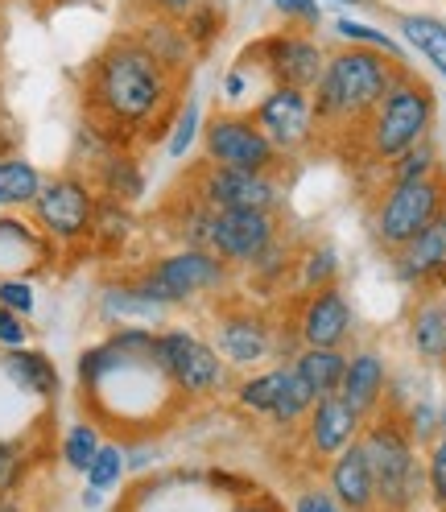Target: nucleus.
<instances>
[{
  "instance_id": "nucleus-49",
  "label": "nucleus",
  "mask_w": 446,
  "mask_h": 512,
  "mask_svg": "<svg viewBox=\"0 0 446 512\" xmlns=\"http://www.w3.org/2000/svg\"><path fill=\"white\" fill-rule=\"evenodd\" d=\"M0 512H21L17 504H9V500H0Z\"/></svg>"
},
{
  "instance_id": "nucleus-10",
  "label": "nucleus",
  "mask_w": 446,
  "mask_h": 512,
  "mask_svg": "<svg viewBox=\"0 0 446 512\" xmlns=\"http://www.w3.org/2000/svg\"><path fill=\"white\" fill-rule=\"evenodd\" d=\"M95 207H100V190L79 174H58L46 178L38 199H34V223L54 240V244H83L91 240V223H95Z\"/></svg>"
},
{
  "instance_id": "nucleus-51",
  "label": "nucleus",
  "mask_w": 446,
  "mask_h": 512,
  "mask_svg": "<svg viewBox=\"0 0 446 512\" xmlns=\"http://www.w3.org/2000/svg\"><path fill=\"white\" fill-rule=\"evenodd\" d=\"M442 285H446V281H442Z\"/></svg>"
},
{
  "instance_id": "nucleus-13",
  "label": "nucleus",
  "mask_w": 446,
  "mask_h": 512,
  "mask_svg": "<svg viewBox=\"0 0 446 512\" xmlns=\"http://www.w3.org/2000/svg\"><path fill=\"white\" fill-rule=\"evenodd\" d=\"M252 120L261 124V133H265L285 157L310 153V149L318 145L314 104H310V91H302V87L269 83L261 100L252 104Z\"/></svg>"
},
{
  "instance_id": "nucleus-12",
  "label": "nucleus",
  "mask_w": 446,
  "mask_h": 512,
  "mask_svg": "<svg viewBox=\"0 0 446 512\" xmlns=\"http://www.w3.org/2000/svg\"><path fill=\"white\" fill-rule=\"evenodd\" d=\"M244 58L257 62L269 83L302 87V91H310L327 67V50L318 46V38H310V29H294V25H281L273 34L257 38L244 50Z\"/></svg>"
},
{
  "instance_id": "nucleus-15",
  "label": "nucleus",
  "mask_w": 446,
  "mask_h": 512,
  "mask_svg": "<svg viewBox=\"0 0 446 512\" xmlns=\"http://www.w3.org/2000/svg\"><path fill=\"white\" fill-rule=\"evenodd\" d=\"M281 236L277 211H211L207 252L223 256L232 269H248Z\"/></svg>"
},
{
  "instance_id": "nucleus-45",
  "label": "nucleus",
  "mask_w": 446,
  "mask_h": 512,
  "mask_svg": "<svg viewBox=\"0 0 446 512\" xmlns=\"http://www.w3.org/2000/svg\"><path fill=\"white\" fill-rule=\"evenodd\" d=\"M244 91H248V75L240 71V67H232L228 75H223V100H244Z\"/></svg>"
},
{
  "instance_id": "nucleus-28",
  "label": "nucleus",
  "mask_w": 446,
  "mask_h": 512,
  "mask_svg": "<svg viewBox=\"0 0 446 512\" xmlns=\"http://www.w3.org/2000/svg\"><path fill=\"white\" fill-rule=\"evenodd\" d=\"M95 182H100L104 199H116V203H133L145 195V174L124 149H112L104 157L100 170H95Z\"/></svg>"
},
{
  "instance_id": "nucleus-5",
  "label": "nucleus",
  "mask_w": 446,
  "mask_h": 512,
  "mask_svg": "<svg viewBox=\"0 0 446 512\" xmlns=\"http://www.w3.org/2000/svg\"><path fill=\"white\" fill-rule=\"evenodd\" d=\"M232 281V265L223 256L207 252V248H174L166 256L149 261L137 277H133V290L141 298H149L153 306H190L203 294H223Z\"/></svg>"
},
{
  "instance_id": "nucleus-25",
  "label": "nucleus",
  "mask_w": 446,
  "mask_h": 512,
  "mask_svg": "<svg viewBox=\"0 0 446 512\" xmlns=\"http://www.w3.org/2000/svg\"><path fill=\"white\" fill-rule=\"evenodd\" d=\"M290 364L318 401V397L339 393V380H343V368H347V347H298Z\"/></svg>"
},
{
  "instance_id": "nucleus-7",
  "label": "nucleus",
  "mask_w": 446,
  "mask_h": 512,
  "mask_svg": "<svg viewBox=\"0 0 446 512\" xmlns=\"http://www.w3.org/2000/svg\"><path fill=\"white\" fill-rule=\"evenodd\" d=\"M153 364L182 397H215L228 389V360L190 327L153 331Z\"/></svg>"
},
{
  "instance_id": "nucleus-14",
  "label": "nucleus",
  "mask_w": 446,
  "mask_h": 512,
  "mask_svg": "<svg viewBox=\"0 0 446 512\" xmlns=\"http://www.w3.org/2000/svg\"><path fill=\"white\" fill-rule=\"evenodd\" d=\"M215 351L232 368H257L277 356V323L248 302L215 306Z\"/></svg>"
},
{
  "instance_id": "nucleus-46",
  "label": "nucleus",
  "mask_w": 446,
  "mask_h": 512,
  "mask_svg": "<svg viewBox=\"0 0 446 512\" xmlns=\"http://www.w3.org/2000/svg\"><path fill=\"white\" fill-rule=\"evenodd\" d=\"M236 512H277V508H273L269 500H261V496H252V500H244Z\"/></svg>"
},
{
  "instance_id": "nucleus-19",
  "label": "nucleus",
  "mask_w": 446,
  "mask_h": 512,
  "mask_svg": "<svg viewBox=\"0 0 446 512\" xmlns=\"http://www.w3.org/2000/svg\"><path fill=\"white\" fill-rule=\"evenodd\" d=\"M339 397L352 405L360 418H376L385 409V397H389V360L380 356L376 347H356L347 351V368H343V380H339Z\"/></svg>"
},
{
  "instance_id": "nucleus-6",
  "label": "nucleus",
  "mask_w": 446,
  "mask_h": 512,
  "mask_svg": "<svg viewBox=\"0 0 446 512\" xmlns=\"http://www.w3.org/2000/svg\"><path fill=\"white\" fill-rule=\"evenodd\" d=\"M438 211H446V170L418 178V182H385L368 211L372 244L385 256H393L418 236Z\"/></svg>"
},
{
  "instance_id": "nucleus-23",
  "label": "nucleus",
  "mask_w": 446,
  "mask_h": 512,
  "mask_svg": "<svg viewBox=\"0 0 446 512\" xmlns=\"http://www.w3.org/2000/svg\"><path fill=\"white\" fill-rule=\"evenodd\" d=\"M133 38L162 62L166 71H174V75H182V71H190V58H195V46H190V38H186V29H182V21H174V17H145L137 29H133Z\"/></svg>"
},
{
  "instance_id": "nucleus-17",
  "label": "nucleus",
  "mask_w": 446,
  "mask_h": 512,
  "mask_svg": "<svg viewBox=\"0 0 446 512\" xmlns=\"http://www.w3.org/2000/svg\"><path fill=\"white\" fill-rule=\"evenodd\" d=\"M364 434V418L347 405L339 393L331 397H318L306 413V422H302V442H306V455L318 463V467H327L339 451H347L352 442H360Z\"/></svg>"
},
{
  "instance_id": "nucleus-47",
  "label": "nucleus",
  "mask_w": 446,
  "mask_h": 512,
  "mask_svg": "<svg viewBox=\"0 0 446 512\" xmlns=\"http://www.w3.org/2000/svg\"><path fill=\"white\" fill-rule=\"evenodd\" d=\"M335 5H343V9H364L368 0H335Z\"/></svg>"
},
{
  "instance_id": "nucleus-50",
  "label": "nucleus",
  "mask_w": 446,
  "mask_h": 512,
  "mask_svg": "<svg viewBox=\"0 0 446 512\" xmlns=\"http://www.w3.org/2000/svg\"><path fill=\"white\" fill-rule=\"evenodd\" d=\"M438 290H442V298H446V285H438Z\"/></svg>"
},
{
  "instance_id": "nucleus-26",
  "label": "nucleus",
  "mask_w": 446,
  "mask_h": 512,
  "mask_svg": "<svg viewBox=\"0 0 446 512\" xmlns=\"http://www.w3.org/2000/svg\"><path fill=\"white\" fill-rule=\"evenodd\" d=\"M397 34L405 38L409 50H418L430 67L446 79V21L430 13H401L397 17Z\"/></svg>"
},
{
  "instance_id": "nucleus-9",
  "label": "nucleus",
  "mask_w": 446,
  "mask_h": 512,
  "mask_svg": "<svg viewBox=\"0 0 446 512\" xmlns=\"http://www.w3.org/2000/svg\"><path fill=\"white\" fill-rule=\"evenodd\" d=\"M236 405L248 418H265L277 430H298L314 405V393L302 384V376L294 372L290 360H277L273 368L248 372L236 384Z\"/></svg>"
},
{
  "instance_id": "nucleus-38",
  "label": "nucleus",
  "mask_w": 446,
  "mask_h": 512,
  "mask_svg": "<svg viewBox=\"0 0 446 512\" xmlns=\"http://www.w3.org/2000/svg\"><path fill=\"white\" fill-rule=\"evenodd\" d=\"M422 463H426V496H430L434 508L446 512V438H442V434L426 446Z\"/></svg>"
},
{
  "instance_id": "nucleus-34",
  "label": "nucleus",
  "mask_w": 446,
  "mask_h": 512,
  "mask_svg": "<svg viewBox=\"0 0 446 512\" xmlns=\"http://www.w3.org/2000/svg\"><path fill=\"white\" fill-rule=\"evenodd\" d=\"M298 281L302 290H318V285H335L339 281V252L331 244H318L298 256Z\"/></svg>"
},
{
  "instance_id": "nucleus-18",
  "label": "nucleus",
  "mask_w": 446,
  "mask_h": 512,
  "mask_svg": "<svg viewBox=\"0 0 446 512\" xmlns=\"http://www.w3.org/2000/svg\"><path fill=\"white\" fill-rule=\"evenodd\" d=\"M393 277L409 290H430L446 281V211H438L401 252H393Z\"/></svg>"
},
{
  "instance_id": "nucleus-29",
  "label": "nucleus",
  "mask_w": 446,
  "mask_h": 512,
  "mask_svg": "<svg viewBox=\"0 0 446 512\" xmlns=\"http://www.w3.org/2000/svg\"><path fill=\"white\" fill-rule=\"evenodd\" d=\"M335 38L339 46H364V50H380V54H389L397 62H405V50L393 34H385V29H376L368 21H356V17H335Z\"/></svg>"
},
{
  "instance_id": "nucleus-35",
  "label": "nucleus",
  "mask_w": 446,
  "mask_h": 512,
  "mask_svg": "<svg viewBox=\"0 0 446 512\" xmlns=\"http://www.w3.org/2000/svg\"><path fill=\"white\" fill-rule=\"evenodd\" d=\"M199 137H203V112H199V100H186V104H178V112H174L166 153L174 157V162H182V157L190 153V145H195Z\"/></svg>"
},
{
  "instance_id": "nucleus-22",
  "label": "nucleus",
  "mask_w": 446,
  "mask_h": 512,
  "mask_svg": "<svg viewBox=\"0 0 446 512\" xmlns=\"http://www.w3.org/2000/svg\"><path fill=\"white\" fill-rule=\"evenodd\" d=\"M54 240L38 228V223L21 219H0V277H17L21 269H42L50 261Z\"/></svg>"
},
{
  "instance_id": "nucleus-16",
  "label": "nucleus",
  "mask_w": 446,
  "mask_h": 512,
  "mask_svg": "<svg viewBox=\"0 0 446 512\" xmlns=\"http://www.w3.org/2000/svg\"><path fill=\"white\" fill-rule=\"evenodd\" d=\"M356 331V314L347 294L335 285L302 290V302L294 310V335L302 347H347Z\"/></svg>"
},
{
  "instance_id": "nucleus-4",
  "label": "nucleus",
  "mask_w": 446,
  "mask_h": 512,
  "mask_svg": "<svg viewBox=\"0 0 446 512\" xmlns=\"http://www.w3.org/2000/svg\"><path fill=\"white\" fill-rule=\"evenodd\" d=\"M360 446L376 475V512H413L426 496V463L422 446L409 438L397 409H380L364 422Z\"/></svg>"
},
{
  "instance_id": "nucleus-39",
  "label": "nucleus",
  "mask_w": 446,
  "mask_h": 512,
  "mask_svg": "<svg viewBox=\"0 0 446 512\" xmlns=\"http://www.w3.org/2000/svg\"><path fill=\"white\" fill-rule=\"evenodd\" d=\"M397 418H401V426L409 430V438L418 446H430L438 438V405L426 401V397H418V405H409L405 413H397Z\"/></svg>"
},
{
  "instance_id": "nucleus-21",
  "label": "nucleus",
  "mask_w": 446,
  "mask_h": 512,
  "mask_svg": "<svg viewBox=\"0 0 446 512\" xmlns=\"http://www.w3.org/2000/svg\"><path fill=\"white\" fill-rule=\"evenodd\" d=\"M327 492L339 500L343 512H376V475L360 442H352L327 463Z\"/></svg>"
},
{
  "instance_id": "nucleus-36",
  "label": "nucleus",
  "mask_w": 446,
  "mask_h": 512,
  "mask_svg": "<svg viewBox=\"0 0 446 512\" xmlns=\"http://www.w3.org/2000/svg\"><path fill=\"white\" fill-rule=\"evenodd\" d=\"M104 314H112V318H149V323H157V318H162V306L141 298L133 290V281H129V285H112V290L104 294Z\"/></svg>"
},
{
  "instance_id": "nucleus-48",
  "label": "nucleus",
  "mask_w": 446,
  "mask_h": 512,
  "mask_svg": "<svg viewBox=\"0 0 446 512\" xmlns=\"http://www.w3.org/2000/svg\"><path fill=\"white\" fill-rule=\"evenodd\" d=\"M438 434L446 438V405H438Z\"/></svg>"
},
{
  "instance_id": "nucleus-24",
  "label": "nucleus",
  "mask_w": 446,
  "mask_h": 512,
  "mask_svg": "<svg viewBox=\"0 0 446 512\" xmlns=\"http://www.w3.org/2000/svg\"><path fill=\"white\" fill-rule=\"evenodd\" d=\"M0 368H5V376L17 384V389H25L29 397L54 401L58 389H62L58 368H54V360L46 356V351H34V347H9L5 356H0Z\"/></svg>"
},
{
  "instance_id": "nucleus-40",
  "label": "nucleus",
  "mask_w": 446,
  "mask_h": 512,
  "mask_svg": "<svg viewBox=\"0 0 446 512\" xmlns=\"http://www.w3.org/2000/svg\"><path fill=\"white\" fill-rule=\"evenodd\" d=\"M273 13L285 21V25H294V29H314L323 25V0H269Z\"/></svg>"
},
{
  "instance_id": "nucleus-32",
  "label": "nucleus",
  "mask_w": 446,
  "mask_h": 512,
  "mask_svg": "<svg viewBox=\"0 0 446 512\" xmlns=\"http://www.w3.org/2000/svg\"><path fill=\"white\" fill-rule=\"evenodd\" d=\"M223 25H228V17H223L219 5H211V0H203V5H195L186 17H182V29H186V38L190 46H195L199 54L211 50L219 38H223Z\"/></svg>"
},
{
  "instance_id": "nucleus-27",
  "label": "nucleus",
  "mask_w": 446,
  "mask_h": 512,
  "mask_svg": "<svg viewBox=\"0 0 446 512\" xmlns=\"http://www.w3.org/2000/svg\"><path fill=\"white\" fill-rule=\"evenodd\" d=\"M42 182H46L42 170L34 162H25L21 153H0V211L34 207Z\"/></svg>"
},
{
  "instance_id": "nucleus-43",
  "label": "nucleus",
  "mask_w": 446,
  "mask_h": 512,
  "mask_svg": "<svg viewBox=\"0 0 446 512\" xmlns=\"http://www.w3.org/2000/svg\"><path fill=\"white\" fill-rule=\"evenodd\" d=\"M294 512H343L339 500L327 492V488H306L298 500H294Z\"/></svg>"
},
{
  "instance_id": "nucleus-8",
  "label": "nucleus",
  "mask_w": 446,
  "mask_h": 512,
  "mask_svg": "<svg viewBox=\"0 0 446 512\" xmlns=\"http://www.w3.org/2000/svg\"><path fill=\"white\" fill-rule=\"evenodd\" d=\"M203 162L211 166H232V170H252V174H277L285 170V157L252 120V112L223 108L203 124Z\"/></svg>"
},
{
  "instance_id": "nucleus-31",
  "label": "nucleus",
  "mask_w": 446,
  "mask_h": 512,
  "mask_svg": "<svg viewBox=\"0 0 446 512\" xmlns=\"http://www.w3.org/2000/svg\"><path fill=\"white\" fill-rule=\"evenodd\" d=\"M34 471V455L29 446L17 438H0V500H9L13 492H21V484Z\"/></svg>"
},
{
  "instance_id": "nucleus-33",
  "label": "nucleus",
  "mask_w": 446,
  "mask_h": 512,
  "mask_svg": "<svg viewBox=\"0 0 446 512\" xmlns=\"http://www.w3.org/2000/svg\"><path fill=\"white\" fill-rule=\"evenodd\" d=\"M124 467H129V455H124L116 442H104L100 451H95V459L87 463V471H83V475H87V488L100 492V496L112 492L120 479H124Z\"/></svg>"
},
{
  "instance_id": "nucleus-30",
  "label": "nucleus",
  "mask_w": 446,
  "mask_h": 512,
  "mask_svg": "<svg viewBox=\"0 0 446 512\" xmlns=\"http://www.w3.org/2000/svg\"><path fill=\"white\" fill-rule=\"evenodd\" d=\"M438 170H442L438 145H434V137H426L413 149H405L401 157H393V162L385 166V182H418V178H430Z\"/></svg>"
},
{
  "instance_id": "nucleus-20",
  "label": "nucleus",
  "mask_w": 446,
  "mask_h": 512,
  "mask_svg": "<svg viewBox=\"0 0 446 512\" xmlns=\"http://www.w3.org/2000/svg\"><path fill=\"white\" fill-rule=\"evenodd\" d=\"M409 314H405V343L422 364L446 368V298L438 285L430 290H413Z\"/></svg>"
},
{
  "instance_id": "nucleus-11",
  "label": "nucleus",
  "mask_w": 446,
  "mask_h": 512,
  "mask_svg": "<svg viewBox=\"0 0 446 512\" xmlns=\"http://www.w3.org/2000/svg\"><path fill=\"white\" fill-rule=\"evenodd\" d=\"M190 195L207 203L211 211H281L285 190L277 174H252V170L199 162L190 170Z\"/></svg>"
},
{
  "instance_id": "nucleus-3",
  "label": "nucleus",
  "mask_w": 446,
  "mask_h": 512,
  "mask_svg": "<svg viewBox=\"0 0 446 512\" xmlns=\"http://www.w3.org/2000/svg\"><path fill=\"white\" fill-rule=\"evenodd\" d=\"M434 120H438L434 87L413 67H401L397 79L385 91V100L376 104V112L368 116V124L356 137L360 162L385 170L393 157H401L405 149H413L418 141H426L434 133Z\"/></svg>"
},
{
  "instance_id": "nucleus-37",
  "label": "nucleus",
  "mask_w": 446,
  "mask_h": 512,
  "mask_svg": "<svg viewBox=\"0 0 446 512\" xmlns=\"http://www.w3.org/2000/svg\"><path fill=\"white\" fill-rule=\"evenodd\" d=\"M100 430H95L91 422H75L67 430V438H62V463H67L71 471H87V463L95 459V451H100Z\"/></svg>"
},
{
  "instance_id": "nucleus-44",
  "label": "nucleus",
  "mask_w": 446,
  "mask_h": 512,
  "mask_svg": "<svg viewBox=\"0 0 446 512\" xmlns=\"http://www.w3.org/2000/svg\"><path fill=\"white\" fill-rule=\"evenodd\" d=\"M195 5H203V0H149V9L157 17H174V21H182Z\"/></svg>"
},
{
  "instance_id": "nucleus-1",
  "label": "nucleus",
  "mask_w": 446,
  "mask_h": 512,
  "mask_svg": "<svg viewBox=\"0 0 446 512\" xmlns=\"http://www.w3.org/2000/svg\"><path fill=\"white\" fill-rule=\"evenodd\" d=\"M178 75L166 71L133 34L112 38L91 58L83 79V108L95 133H104L116 149L133 137L157 141L153 128H166V116L178 112Z\"/></svg>"
},
{
  "instance_id": "nucleus-41",
  "label": "nucleus",
  "mask_w": 446,
  "mask_h": 512,
  "mask_svg": "<svg viewBox=\"0 0 446 512\" xmlns=\"http://www.w3.org/2000/svg\"><path fill=\"white\" fill-rule=\"evenodd\" d=\"M0 306L21 314V318H29V314H34V306H38L34 285H29L25 277H0Z\"/></svg>"
},
{
  "instance_id": "nucleus-2",
  "label": "nucleus",
  "mask_w": 446,
  "mask_h": 512,
  "mask_svg": "<svg viewBox=\"0 0 446 512\" xmlns=\"http://www.w3.org/2000/svg\"><path fill=\"white\" fill-rule=\"evenodd\" d=\"M401 67H409V62H397L389 54L364 50V46L331 50L323 75H318V83L310 87L318 133L360 137V128L368 124L376 104L385 100V91H389V83L397 79Z\"/></svg>"
},
{
  "instance_id": "nucleus-42",
  "label": "nucleus",
  "mask_w": 446,
  "mask_h": 512,
  "mask_svg": "<svg viewBox=\"0 0 446 512\" xmlns=\"http://www.w3.org/2000/svg\"><path fill=\"white\" fill-rule=\"evenodd\" d=\"M29 343V323L21 314L5 310L0 306V351H9V347H25Z\"/></svg>"
}]
</instances>
